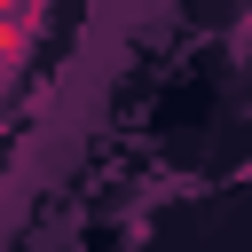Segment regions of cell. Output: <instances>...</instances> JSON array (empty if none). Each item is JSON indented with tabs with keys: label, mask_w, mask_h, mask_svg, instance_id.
Returning a JSON list of instances; mask_svg holds the SVG:
<instances>
[{
	"label": "cell",
	"mask_w": 252,
	"mask_h": 252,
	"mask_svg": "<svg viewBox=\"0 0 252 252\" xmlns=\"http://www.w3.org/2000/svg\"><path fill=\"white\" fill-rule=\"evenodd\" d=\"M32 8H39V0H0V16H32Z\"/></svg>",
	"instance_id": "cell-1"
}]
</instances>
